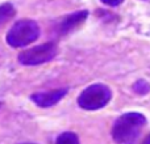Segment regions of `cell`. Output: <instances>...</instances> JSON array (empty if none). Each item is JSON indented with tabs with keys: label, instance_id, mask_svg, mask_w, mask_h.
<instances>
[{
	"label": "cell",
	"instance_id": "6da1fadb",
	"mask_svg": "<svg viewBox=\"0 0 150 144\" xmlns=\"http://www.w3.org/2000/svg\"><path fill=\"white\" fill-rule=\"evenodd\" d=\"M146 118L140 113H127L115 122L112 135L117 144H134Z\"/></svg>",
	"mask_w": 150,
	"mask_h": 144
},
{
	"label": "cell",
	"instance_id": "7a4b0ae2",
	"mask_svg": "<svg viewBox=\"0 0 150 144\" xmlns=\"http://www.w3.org/2000/svg\"><path fill=\"white\" fill-rule=\"evenodd\" d=\"M40 36L38 24L33 20L24 18L9 29L7 34V42L12 47H23L33 43Z\"/></svg>",
	"mask_w": 150,
	"mask_h": 144
},
{
	"label": "cell",
	"instance_id": "3957f363",
	"mask_svg": "<svg viewBox=\"0 0 150 144\" xmlns=\"http://www.w3.org/2000/svg\"><path fill=\"white\" fill-rule=\"evenodd\" d=\"M111 89L104 84H93L86 88L78 97V105L86 110H98L109 102Z\"/></svg>",
	"mask_w": 150,
	"mask_h": 144
},
{
	"label": "cell",
	"instance_id": "277c9868",
	"mask_svg": "<svg viewBox=\"0 0 150 144\" xmlns=\"http://www.w3.org/2000/svg\"><path fill=\"white\" fill-rule=\"evenodd\" d=\"M58 50L53 42L42 43L38 46H34L28 49L18 55V62L24 66H37L42 63L50 62L55 58Z\"/></svg>",
	"mask_w": 150,
	"mask_h": 144
},
{
	"label": "cell",
	"instance_id": "5b68a950",
	"mask_svg": "<svg viewBox=\"0 0 150 144\" xmlns=\"http://www.w3.org/2000/svg\"><path fill=\"white\" fill-rule=\"evenodd\" d=\"M67 93V89H57L50 90V92H42V93H34L32 94V101L40 108H50V106L58 103Z\"/></svg>",
	"mask_w": 150,
	"mask_h": 144
},
{
	"label": "cell",
	"instance_id": "8992f818",
	"mask_svg": "<svg viewBox=\"0 0 150 144\" xmlns=\"http://www.w3.org/2000/svg\"><path fill=\"white\" fill-rule=\"evenodd\" d=\"M88 12L87 10H79V12L71 13V15L66 16L61 20V22L58 24V31L61 34H66L69 31H71L73 29H75L78 25L83 22L87 18Z\"/></svg>",
	"mask_w": 150,
	"mask_h": 144
},
{
	"label": "cell",
	"instance_id": "52a82bcc",
	"mask_svg": "<svg viewBox=\"0 0 150 144\" xmlns=\"http://www.w3.org/2000/svg\"><path fill=\"white\" fill-rule=\"evenodd\" d=\"M16 9L12 4L9 3H4L0 5V26L4 25L7 21H9L11 18L15 16Z\"/></svg>",
	"mask_w": 150,
	"mask_h": 144
},
{
	"label": "cell",
	"instance_id": "ba28073f",
	"mask_svg": "<svg viewBox=\"0 0 150 144\" xmlns=\"http://www.w3.org/2000/svg\"><path fill=\"white\" fill-rule=\"evenodd\" d=\"M57 144H79V140L74 132H63L58 136Z\"/></svg>",
	"mask_w": 150,
	"mask_h": 144
},
{
	"label": "cell",
	"instance_id": "9c48e42d",
	"mask_svg": "<svg viewBox=\"0 0 150 144\" xmlns=\"http://www.w3.org/2000/svg\"><path fill=\"white\" fill-rule=\"evenodd\" d=\"M133 89H134V92L138 93V94H146V93L150 90V85L145 81V80H138L137 82H134Z\"/></svg>",
	"mask_w": 150,
	"mask_h": 144
},
{
	"label": "cell",
	"instance_id": "30bf717a",
	"mask_svg": "<svg viewBox=\"0 0 150 144\" xmlns=\"http://www.w3.org/2000/svg\"><path fill=\"white\" fill-rule=\"evenodd\" d=\"M122 1H124V0H101V3H104V4H107V5H111V7H117V5H120Z\"/></svg>",
	"mask_w": 150,
	"mask_h": 144
},
{
	"label": "cell",
	"instance_id": "8fae6325",
	"mask_svg": "<svg viewBox=\"0 0 150 144\" xmlns=\"http://www.w3.org/2000/svg\"><path fill=\"white\" fill-rule=\"evenodd\" d=\"M142 144H150V135H149L148 138H146L145 140H144V143H142Z\"/></svg>",
	"mask_w": 150,
	"mask_h": 144
}]
</instances>
